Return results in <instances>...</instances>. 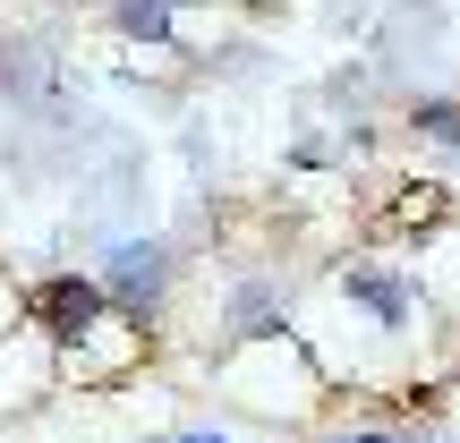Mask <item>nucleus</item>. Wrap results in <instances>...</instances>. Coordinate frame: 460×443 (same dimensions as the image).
<instances>
[{
  "label": "nucleus",
  "mask_w": 460,
  "mask_h": 443,
  "mask_svg": "<svg viewBox=\"0 0 460 443\" xmlns=\"http://www.w3.org/2000/svg\"><path fill=\"white\" fill-rule=\"evenodd\" d=\"M60 359V376L77 384H102V376H128L137 359H146V324H128V315H102L94 332H77L68 350H51Z\"/></svg>",
  "instance_id": "obj_4"
},
{
  "label": "nucleus",
  "mask_w": 460,
  "mask_h": 443,
  "mask_svg": "<svg viewBox=\"0 0 460 443\" xmlns=\"http://www.w3.org/2000/svg\"><path fill=\"white\" fill-rule=\"evenodd\" d=\"M171 443H230V435H171Z\"/></svg>",
  "instance_id": "obj_8"
},
{
  "label": "nucleus",
  "mask_w": 460,
  "mask_h": 443,
  "mask_svg": "<svg viewBox=\"0 0 460 443\" xmlns=\"http://www.w3.org/2000/svg\"><path fill=\"white\" fill-rule=\"evenodd\" d=\"M214 376L247 401V410H264V418H307L315 401L332 393V384L315 376V350L298 341V324L256 332V341H222L214 350Z\"/></svg>",
  "instance_id": "obj_1"
},
{
  "label": "nucleus",
  "mask_w": 460,
  "mask_h": 443,
  "mask_svg": "<svg viewBox=\"0 0 460 443\" xmlns=\"http://www.w3.org/2000/svg\"><path fill=\"white\" fill-rule=\"evenodd\" d=\"M324 443H444V435H427V427H384V418H367V427H341V435H324Z\"/></svg>",
  "instance_id": "obj_7"
},
{
  "label": "nucleus",
  "mask_w": 460,
  "mask_h": 443,
  "mask_svg": "<svg viewBox=\"0 0 460 443\" xmlns=\"http://www.w3.org/2000/svg\"><path fill=\"white\" fill-rule=\"evenodd\" d=\"M171 273H180V247H171L163 230H146V239H119L111 256L94 264V281H102V298H111V315H128V324H146V315L163 307Z\"/></svg>",
  "instance_id": "obj_2"
},
{
  "label": "nucleus",
  "mask_w": 460,
  "mask_h": 443,
  "mask_svg": "<svg viewBox=\"0 0 460 443\" xmlns=\"http://www.w3.org/2000/svg\"><path fill=\"white\" fill-rule=\"evenodd\" d=\"M410 137H418V146L460 154V102H452V94H418V102H410Z\"/></svg>",
  "instance_id": "obj_6"
},
{
  "label": "nucleus",
  "mask_w": 460,
  "mask_h": 443,
  "mask_svg": "<svg viewBox=\"0 0 460 443\" xmlns=\"http://www.w3.org/2000/svg\"><path fill=\"white\" fill-rule=\"evenodd\" d=\"M154 443H171V435H154Z\"/></svg>",
  "instance_id": "obj_9"
},
{
  "label": "nucleus",
  "mask_w": 460,
  "mask_h": 443,
  "mask_svg": "<svg viewBox=\"0 0 460 443\" xmlns=\"http://www.w3.org/2000/svg\"><path fill=\"white\" fill-rule=\"evenodd\" d=\"M180 9L188 0H111V26L128 43H146V51H171L180 43Z\"/></svg>",
  "instance_id": "obj_5"
},
{
  "label": "nucleus",
  "mask_w": 460,
  "mask_h": 443,
  "mask_svg": "<svg viewBox=\"0 0 460 443\" xmlns=\"http://www.w3.org/2000/svg\"><path fill=\"white\" fill-rule=\"evenodd\" d=\"M17 315H26V332L43 350H68L77 332H94L102 315H111V298H102L94 273H43L26 298H17Z\"/></svg>",
  "instance_id": "obj_3"
}]
</instances>
